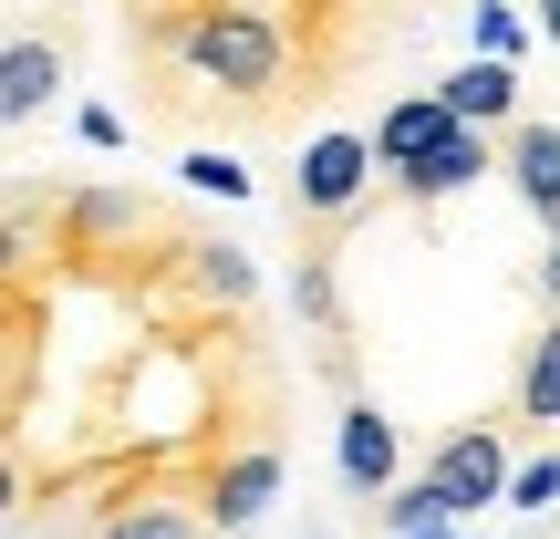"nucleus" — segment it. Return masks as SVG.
Masks as SVG:
<instances>
[{"mask_svg": "<svg viewBox=\"0 0 560 539\" xmlns=\"http://www.w3.org/2000/svg\"><path fill=\"white\" fill-rule=\"evenodd\" d=\"M280 446H240V457H219V478L198 488V519L219 529V539H240V529H260L270 508H280Z\"/></svg>", "mask_w": 560, "mask_h": 539, "instance_id": "5", "label": "nucleus"}, {"mask_svg": "<svg viewBox=\"0 0 560 539\" xmlns=\"http://www.w3.org/2000/svg\"><path fill=\"white\" fill-rule=\"evenodd\" d=\"M374 136H353V125H322L312 145H301L291 166V219H353L363 198H374Z\"/></svg>", "mask_w": 560, "mask_h": 539, "instance_id": "2", "label": "nucleus"}, {"mask_svg": "<svg viewBox=\"0 0 560 539\" xmlns=\"http://www.w3.org/2000/svg\"><path fill=\"white\" fill-rule=\"evenodd\" d=\"M208 519H187V508H166V499H136V508H115L104 519V539H198Z\"/></svg>", "mask_w": 560, "mask_h": 539, "instance_id": "14", "label": "nucleus"}, {"mask_svg": "<svg viewBox=\"0 0 560 539\" xmlns=\"http://www.w3.org/2000/svg\"><path fill=\"white\" fill-rule=\"evenodd\" d=\"M291 312L312 321V332H342V291H332V260H322V249L291 260Z\"/></svg>", "mask_w": 560, "mask_h": 539, "instance_id": "13", "label": "nucleus"}, {"mask_svg": "<svg viewBox=\"0 0 560 539\" xmlns=\"http://www.w3.org/2000/svg\"><path fill=\"white\" fill-rule=\"evenodd\" d=\"M529 32H540V21H520L509 0H478V11H467V42H478V62H509V73H520Z\"/></svg>", "mask_w": 560, "mask_h": 539, "instance_id": "12", "label": "nucleus"}, {"mask_svg": "<svg viewBox=\"0 0 560 539\" xmlns=\"http://www.w3.org/2000/svg\"><path fill=\"white\" fill-rule=\"evenodd\" d=\"M425 478L446 488V508H457V519H478V508H509L520 467H509V436H499V425H457V436L425 457Z\"/></svg>", "mask_w": 560, "mask_h": 539, "instance_id": "3", "label": "nucleus"}, {"mask_svg": "<svg viewBox=\"0 0 560 539\" xmlns=\"http://www.w3.org/2000/svg\"><path fill=\"white\" fill-rule=\"evenodd\" d=\"M509 508L550 519V508H560V457H529V467H520V488H509Z\"/></svg>", "mask_w": 560, "mask_h": 539, "instance_id": "17", "label": "nucleus"}, {"mask_svg": "<svg viewBox=\"0 0 560 539\" xmlns=\"http://www.w3.org/2000/svg\"><path fill=\"white\" fill-rule=\"evenodd\" d=\"M446 136H457V115H446V94H436V83H425V94H395V104H384V125H374V166H384V187H395V177H416V166L436 156Z\"/></svg>", "mask_w": 560, "mask_h": 539, "instance_id": "6", "label": "nucleus"}, {"mask_svg": "<svg viewBox=\"0 0 560 539\" xmlns=\"http://www.w3.org/2000/svg\"><path fill=\"white\" fill-rule=\"evenodd\" d=\"M166 42L187 52V73L198 83H219V94H280L291 83V32H280L270 11H177V21H156Z\"/></svg>", "mask_w": 560, "mask_h": 539, "instance_id": "1", "label": "nucleus"}, {"mask_svg": "<svg viewBox=\"0 0 560 539\" xmlns=\"http://www.w3.org/2000/svg\"><path fill=\"white\" fill-rule=\"evenodd\" d=\"M73 136H83V145H104V156H115V145H125V115H115V104H83V115H73Z\"/></svg>", "mask_w": 560, "mask_h": 539, "instance_id": "18", "label": "nucleus"}, {"mask_svg": "<svg viewBox=\"0 0 560 539\" xmlns=\"http://www.w3.org/2000/svg\"><path fill=\"white\" fill-rule=\"evenodd\" d=\"M499 145H509V136H478V125H457V136H446L436 156L416 166V177H395V198H405V208H436V198H457V187L499 177Z\"/></svg>", "mask_w": 560, "mask_h": 539, "instance_id": "7", "label": "nucleus"}, {"mask_svg": "<svg viewBox=\"0 0 560 539\" xmlns=\"http://www.w3.org/2000/svg\"><path fill=\"white\" fill-rule=\"evenodd\" d=\"M540 301H550V321H560V239L540 249Z\"/></svg>", "mask_w": 560, "mask_h": 539, "instance_id": "19", "label": "nucleus"}, {"mask_svg": "<svg viewBox=\"0 0 560 539\" xmlns=\"http://www.w3.org/2000/svg\"><path fill=\"white\" fill-rule=\"evenodd\" d=\"M198 291H219V301H249V291H260V270H249L240 249H198Z\"/></svg>", "mask_w": 560, "mask_h": 539, "instance_id": "16", "label": "nucleus"}, {"mask_svg": "<svg viewBox=\"0 0 560 539\" xmlns=\"http://www.w3.org/2000/svg\"><path fill=\"white\" fill-rule=\"evenodd\" d=\"M52 94H62V52H52V42H11V52H0V115L32 125Z\"/></svg>", "mask_w": 560, "mask_h": 539, "instance_id": "10", "label": "nucleus"}, {"mask_svg": "<svg viewBox=\"0 0 560 539\" xmlns=\"http://www.w3.org/2000/svg\"><path fill=\"white\" fill-rule=\"evenodd\" d=\"M540 42H550V52H560V0H550V11H540Z\"/></svg>", "mask_w": 560, "mask_h": 539, "instance_id": "20", "label": "nucleus"}, {"mask_svg": "<svg viewBox=\"0 0 560 539\" xmlns=\"http://www.w3.org/2000/svg\"><path fill=\"white\" fill-rule=\"evenodd\" d=\"M509 415H529V425H550V415H560V321H540V332H529L520 384H509Z\"/></svg>", "mask_w": 560, "mask_h": 539, "instance_id": "11", "label": "nucleus"}, {"mask_svg": "<svg viewBox=\"0 0 560 539\" xmlns=\"http://www.w3.org/2000/svg\"><path fill=\"white\" fill-rule=\"evenodd\" d=\"M499 177L520 187V208L560 239V125H520V136L499 145Z\"/></svg>", "mask_w": 560, "mask_h": 539, "instance_id": "8", "label": "nucleus"}, {"mask_svg": "<svg viewBox=\"0 0 560 539\" xmlns=\"http://www.w3.org/2000/svg\"><path fill=\"white\" fill-rule=\"evenodd\" d=\"M332 467H342L353 499H395V488H405V436H395V415L353 395V405L332 415Z\"/></svg>", "mask_w": 560, "mask_h": 539, "instance_id": "4", "label": "nucleus"}, {"mask_svg": "<svg viewBox=\"0 0 560 539\" xmlns=\"http://www.w3.org/2000/svg\"><path fill=\"white\" fill-rule=\"evenodd\" d=\"M177 177L198 187V198H249V166H240V156H219V145H187Z\"/></svg>", "mask_w": 560, "mask_h": 539, "instance_id": "15", "label": "nucleus"}, {"mask_svg": "<svg viewBox=\"0 0 560 539\" xmlns=\"http://www.w3.org/2000/svg\"><path fill=\"white\" fill-rule=\"evenodd\" d=\"M436 94H446V115L478 125V136H499V125L520 136V125H529V115H520V73H509V62H457Z\"/></svg>", "mask_w": 560, "mask_h": 539, "instance_id": "9", "label": "nucleus"}]
</instances>
